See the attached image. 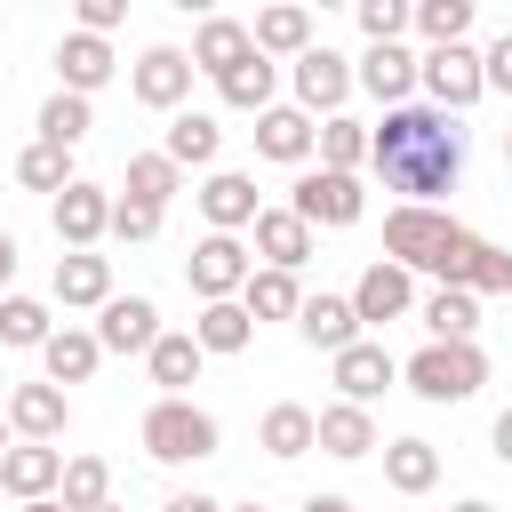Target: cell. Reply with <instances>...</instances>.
Segmentation results:
<instances>
[{"instance_id":"cell-1","label":"cell","mask_w":512,"mask_h":512,"mask_svg":"<svg viewBox=\"0 0 512 512\" xmlns=\"http://www.w3.org/2000/svg\"><path fill=\"white\" fill-rule=\"evenodd\" d=\"M368 168L384 176V192H400L408 208H432L440 192H456L464 176V128L432 104H400L368 128Z\"/></svg>"},{"instance_id":"cell-2","label":"cell","mask_w":512,"mask_h":512,"mask_svg":"<svg viewBox=\"0 0 512 512\" xmlns=\"http://www.w3.org/2000/svg\"><path fill=\"white\" fill-rule=\"evenodd\" d=\"M384 256L408 264V272H432L440 288H472V296H496L512 288V256L496 240H480L472 224H456L448 208H392L384 216Z\"/></svg>"},{"instance_id":"cell-3","label":"cell","mask_w":512,"mask_h":512,"mask_svg":"<svg viewBox=\"0 0 512 512\" xmlns=\"http://www.w3.org/2000/svg\"><path fill=\"white\" fill-rule=\"evenodd\" d=\"M400 376H408V392H416V400L456 408V400H472V392L488 384V352H480V344H424Z\"/></svg>"},{"instance_id":"cell-4","label":"cell","mask_w":512,"mask_h":512,"mask_svg":"<svg viewBox=\"0 0 512 512\" xmlns=\"http://www.w3.org/2000/svg\"><path fill=\"white\" fill-rule=\"evenodd\" d=\"M216 416L208 408H192V400H152V416H144V456L152 464H200V456H216Z\"/></svg>"},{"instance_id":"cell-5","label":"cell","mask_w":512,"mask_h":512,"mask_svg":"<svg viewBox=\"0 0 512 512\" xmlns=\"http://www.w3.org/2000/svg\"><path fill=\"white\" fill-rule=\"evenodd\" d=\"M288 208H296L312 232H344V224H360L368 192H360V176H336V168H304V176H296V192H288Z\"/></svg>"},{"instance_id":"cell-6","label":"cell","mask_w":512,"mask_h":512,"mask_svg":"<svg viewBox=\"0 0 512 512\" xmlns=\"http://www.w3.org/2000/svg\"><path fill=\"white\" fill-rule=\"evenodd\" d=\"M248 272H256V256L240 248V232H208V240L184 256V280H192L200 304H232V296L248 288Z\"/></svg>"},{"instance_id":"cell-7","label":"cell","mask_w":512,"mask_h":512,"mask_svg":"<svg viewBox=\"0 0 512 512\" xmlns=\"http://www.w3.org/2000/svg\"><path fill=\"white\" fill-rule=\"evenodd\" d=\"M424 96H432V112H472V104L488 96L480 48H432V56H424Z\"/></svg>"},{"instance_id":"cell-8","label":"cell","mask_w":512,"mask_h":512,"mask_svg":"<svg viewBox=\"0 0 512 512\" xmlns=\"http://www.w3.org/2000/svg\"><path fill=\"white\" fill-rule=\"evenodd\" d=\"M288 80H296V112H328V120H336V104L352 96L360 72H352L336 48H304V56L288 64Z\"/></svg>"},{"instance_id":"cell-9","label":"cell","mask_w":512,"mask_h":512,"mask_svg":"<svg viewBox=\"0 0 512 512\" xmlns=\"http://www.w3.org/2000/svg\"><path fill=\"white\" fill-rule=\"evenodd\" d=\"M0 488H8L16 504H48V496L64 488V448H48V440H16V448L0 456Z\"/></svg>"},{"instance_id":"cell-10","label":"cell","mask_w":512,"mask_h":512,"mask_svg":"<svg viewBox=\"0 0 512 512\" xmlns=\"http://www.w3.org/2000/svg\"><path fill=\"white\" fill-rule=\"evenodd\" d=\"M128 88H136V104H152V112H184V96H192V56H184V48H144L136 72H128Z\"/></svg>"},{"instance_id":"cell-11","label":"cell","mask_w":512,"mask_h":512,"mask_svg":"<svg viewBox=\"0 0 512 512\" xmlns=\"http://www.w3.org/2000/svg\"><path fill=\"white\" fill-rule=\"evenodd\" d=\"M352 312H360V328H368V320H400V312H416V272L392 264V256H376V264L360 272V288H352Z\"/></svg>"},{"instance_id":"cell-12","label":"cell","mask_w":512,"mask_h":512,"mask_svg":"<svg viewBox=\"0 0 512 512\" xmlns=\"http://www.w3.org/2000/svg\"><path fill=\"white\" fill-rule=\"evenodd\" d=\"M168 328H160V304L152 296H112L104 312H96V344L104 352H152Z\"/></svg>"},{"instance_id":"cell-13","label":"cell","mask_w":512,"mask_h":512,"mask_svg":"<svg viewBox=\"0 0 512 512\" xmlns=\"http://www.w3.org/2000/svg\"><path fill=\"white\" fill-rule=\"evenodd\" d=\"M256 152H264V160H288V168H304V160L320 152V128H312V112H296V104H272V112H256Z\"/></svg>"},{"instance_id":"cell-14","label":"cell","mask_w":512,"mask_h":512,"mask_svg":"<svg viewBox=\"0 0 512 512\" xmlns=\"http://www.w3.org/2000/svg\"><path fill=\"white\" fill-rule=\"evenodd\" d=\"M200 216H208V232H248L264 208H256V176H240V168H216L208 184H200Z\"/></svg>"},{"instance_id":"cell-15","label":"cell","mask_w":512,"mask_h":512,"mask_svg":"<svg viewBox=\"0 0 512 512\" xmlns=\"http://www.w3.org/2000/svg\"><path fill=\"white\" fill-rule=\"evenodd\" d=\"M104 232H112V192H104V184L56 192V240H64V248H96Z\"/></svg>"},{"instance_id":"cell-16","label":"cell","mask_w":512,"mask_h":512,"mask_svg":"<svg viewBox=\"0 0 512 512\" xmlns=\"http://www.w3.org/2000/svg\"><path fill=\"white\" fill-rule=\"evenodd\" d=\"M64 424H72V408H64V384H16L8 392V432H24V440H64Z\"/></svg>"},{"instance_id":"cell-17","label":"cell","mask_w":512,"mask_h":512,"mask_svg":"<svg viewBox=\"0 0 512 512\" xmlns=\"http://www.w3.org/2000/svg\"><path fill=\"white\" fill-rule=\"evenodd\" d=\"M248 56H256V32H248V24H232V16H208V24L192 32V72H208V80L240 72Z\"/></svg>"},{"instance_id":"cell-18","label":"cell","mask_w":512,"mask_h":512,"mask_svg":"<svg viewBox=\"0 0 512 512\" xmlns=\"http://www.w3.org/2000/svg\"><path fill=\"white\" fill-rule=\"evenodd\" d=\"M416 80H424V56H408L400 40H392V48H368V56H360V88H368V96H376L384 112H400Z\"/></svg>"},{"instance_id":"cell-19","label":"cell","mask_w":512,"mask_h":512,"mask_svg":"<svg viewBox=\"0 0 512 512\" xmlns=\"http://www.w3.org/2000/svg\"><path fill=\"white\" fill-rule=\"evenodd\" d=\"M296 336L312 344V352H344V344H360V312H352V296H304V312H296Z\"/></svg>"},{"instance_id":"cell-20","label":"cell","mask_w":512,"mask_h":512,"mask_svg":"<svg viewBox=\"0 0 512 512\" xmlns=\"http://www.w3.org/2000/svg\"><path fill=\"white\" fill-rule=\"evenodd\" d=\"M392 376H400V360H392V352H384V344H368V336H360V344H344V352H336V392H344V400H352V408H368V400H376V392H384V384H392Z\"/></svg>"},{"instance_id":"cell-21","label":"cell","mask_w":512,"mask_h":512,"mask_svg":"<svg viewBox=\"0 0 512 512\" xmlns=\"http://www.w3.org/2000/svg\"><path fill=\"white\" fill-rule=\"evenodd\" d=\"M248 232H256V256H264L272 272H296V264L312 256V224H304L296 208H264Z\"/></svg>"},{"instance_id":"cell-22","label":"cell","mask_w":512,"mask_h":512,"mask_svg":"<svg viewBox=\"0 0 512 512\" xmlns=\"http://www.w3.org/2000/svg\"><path fill=\"white\" fill-rule=\"evenodd\" d=\"M56 304H112V256H96V248H64L56 256Z\"/></svg>"},{"instance_id":"cell-23","label":"cell","mask_w":512,"mask_h":512,"mask_svg":"<svg viewBox=\"0 0 512 512\" xmlns=\"http://www.w3.org/2000/svg\"><path fill=\"white\" fill-rule=\"evenodd\" d=\"M256 448H264V456H280V464H296L304 448H320V416H312V408H296V400H280V408H264Z\"/></svg>"},{"instance_id":"cell-24","label":"cell","mask_w":512,"mask_h":512,"mask_svg":"<svg viewBox=\"0 0 512 512\" xmlns=\"http://www.w3.org/2000/svg\"><path fill=\"white\" fill-rule=\"evenodd\" d=\"M56 72H64V88H72V96H96V88L112 80V40H96V32H64Z\"/></svg>"},{"instance_id":"cell-25","label":"cell","mask_w":512,"mask_h":512,"mask_svg":"<svg viewBox=\"0 0 512 512\" xmlns=\"http://www.w3.org/2000/svg\"><path fill=\"white\" fill-rule=\"evenodd\" d=\"M96 360H104L96 328H56V336L40 344V368H48V384H88V376H96Z\"/></svg>"},{"instance_id":"cell-26","label":"cell","mask_w":512,"mask_h":512,"mask_svg":"<svg viewBox=\"0 0 512 512\" xmlns=\"http://www.w3.org/2000/svg\"><path fill=\"white\" fill-rule=\"evenodd\" d=\"M200 360H208V352H200V336H176V328L144 352V368H152L160 400H184V384H200Z\"/></svg>"},{"instance_id":"cell-27","label":"cell","mask_w":512,"mask_h":512,"mask_svg":"<svg viewBox=\"0 0 512 512\" xmlns=\"http://www.w3.org/2000/svg\"><path fill=\"white\" fill-rule=\"evenodd\" d=\"M416 312H424L432 344H472V328H480V296L472 288H432Z\"/></svg>"},{"instance_id":"cell-28","label":"cell","mask_w":512,"mask_h":512,"mask_svg":"<svg viewBox=\"0 0 512 512\" xmlns=\"http://www.w3.org/2000/svg\"><path fill=\"white\" fill-rule=\"evenodd\" d=\"M240 312L248 320H296L304 312V288H296V272H248V288H240Z\"/></svg>"},{"instance_id":"cell-29","label":"cell","mask_w":512,"mask_h":512,"mask_svg":"<svg viewBox=\"0 0 512 512\" xmlns=\"http://www.w3.org/2000/svg\"><path fill=\"white\" fill-rule=\"evenodd\" d=\"M160 152H168L176 168H208V160L224 152V128H216L208 112H176V120H168V144H160Z\"/></svg>"},{"instance_id":"cell-30","label":"cell","mask_w":512,"mask_h":512,"mask_svg":"<svg viewBox=\"0 0 512 512\" xmlns=\"http://www.w3.org/2000/svg\"><path fill=\"white\" fill-rule=\"evenodd\" d=\"M184 184V168L168 152H128V176H120V200H144V208H168V192Z\"/></svg>"},{"instance_id":"cell-31","label":"cell","mask_w":512,"mask_h":512,"mask_svg":"<svg viewBox=\"0 0 512 512\" xmlns=\"http://www.w3.org/2000/svg\"><path fill=\"white\" fill-rule=\"evenodd\" d=\"M320 448H328V456H344V464H352V456H368V448H376V416H368V408H352V400L320 408Z\"/></svg>"},{"instance_id":"cell-32","label":"cell","mask_w":512,"mask_h":512,"mask_svg":"<svg viewBox=\"0 0 512 512\" xmlns=\"http://www.w3.org/2000/svg\"><path fill=\"white\" fill-rule=\"evenodd\" d=\"M384 480H392L400 496H424V488L440 480V448H432V440H392V448H384Z\"/></svg>"},{"instance_id":"cell-33","label":"cell","mask_w":512,"mask_h":512,"mask_svg":"<svg viewBox=\"0 0 512 512\" xmlns=\"http://www.w3.org/2000/svg\"><path fill=\"white\" fill-rule=\"evenodd\" d=\"M56 504H64V512H104V504H112V472H104V456H64V488H56Z\"/></svg>"},{"instance_id":"cell-34","label":"cell","mask_w":512,"mask_h":512,"mask_svg":"<svg viewBox=\"0 0 512 512\" xmlns=\"http://www.w3.org/2000/svg\"><path fill=\"white\" fill-rule=\"evenodd\" d=\"M248 32H256V56H304L312 48V16L304 8H264Z\"/></svg>"},{"instance_id":"cell-35","label":"cell","mask_w":512,"mask_h":512,"mask_svg":"<svg viewBox=\"0 0 512 512\" xmlns=\"http://www.w3.org/2000/svg\"><path fill=\"white\" fill-rule=\"evenodd\" d=\"M272 80H280V64H272V56H248L240 72L216 80V96H224L232 112H272Z\"/></svg>"},{"instance_id":"cell-36","label":"cell","mask_w":512,"mask_h":512,"mask_svg":"<svg viewBox=\"0 0 512 512\" xmlns=\"http://www.w3.org/2000/svg\"><path fill=\"white\" fill-rule=\"evenodd\" d=\"M16 184H32V192H72L80 176H72V152H64V144H40V136H32V144L16 152Z\"/></svg>"},{"instance_id":"cell-37","label":"cell","mask_w":512,"mask_h":512,"mask_svg":"<svg viewBox=\"0 0 512 512\" xmlns=\"http://www.w3.org/2000/svg\"><path fill=\"white\" fill-rule=\"evenodd\" d=\"M192 336H200V352H248L256 320H248V312H240V296H232V304H200Z\"/></svg>"},{"instance_id":"cell-38","label":"cell","mask_w":512,"mask_h":512,"mask_svg":"<svg viewBox=\"0 0 512 512\" xmlns=\"http://www.w3.org/2000/svg\"><path fill=\"white\" fill-rule=\"evenodd\" d=\"M88 128H96V112H88V96H72V88H56V96L40 104V144H64V152H72V144H80Z\"/></svg>"},{"instance_id":"cell-39","label":"cell","mask_w":512,"mask_h":512,"mask_svg":"<svg viewBox=\"0 0 512 512\" xmlns=\"http://www.w3.org/2000/svg\"><path fill=\"white\" fill-rule=\"evenodd\" d=\"M56 328H48V304L40 296H0V344H16V352H40Z\"/></svg>"},{"instance_id":"cell-40","label":"cell","mask_w":512,"mask_h":512,"mask_svg":"<svg viewBox=\"0 0 512 512\" xmlns=\"http://www.w3.org/2000/svg\"><path fill=\"white\" fill-rule=\"evenodd\" d=\"M416 32H424L432 48H464V32H472V0H416Z\"/></svg>"},{"instance_id":"cell-41","label":"cell","mask_w":512,"mask_h":512,"mask_svg":"<svg viewBox=\"0 0 512 512\" xmlns=\"http://www.w3.org/2000/svg\"><path fill=\"white\" fill-rule=\"evenodd\" d=\"M360 160H368V128H360V120H344V112H336V120H320V168L352 176Z\"/></svg>"},{"instance_id":"cell-42","label":"cell","mask_w":512,"mask_h":512,"mask_svg":"<svg viewBox=\"0 0 512 512\" xmlns=\"http://www.w3.org/2000/svg\"><path fill=\"white\" fill-rule=\"evenodd\" d=\"M408 24H416L408 0H360V32H368V48H392Z\"/></svg>"},{"instance_id":"cell-43","label":"cell","mask_w":512,"mask_h":512,"mask_svg":"<svg viewBox=\"0 0 512 512\" xmlns=\"http://www.w3.org/2000/svg\"><path fill=\"white\" fill-rule=\"evenodd\" d=\"M160 232V208H144V200H112V240H152Z\"/></svg>"},{"instance_id":"cell-44","label":"cell","mask_w":512,"mask_h":512,"mask_svg":"<svg viewBox=\"0 0 512 512\" xmlns=\"http://www.w3.org/2000/svg\"><path fill=\"white\" fill-rule=\"evenodd\" d=\"M480 72H488V88H504V96H512V32H496V40L480 48Z\"/></svg>"},{"instance_id":"cell-45","label":"cell","mask_w":512,"mask_h":512,"mask_svg":"<svg viewBox=\"0 0 512 512\" xmlns=\"http://www.w3.org/2000/svg\"><path fill=\"white\" fill-rule=\"evenodd\" d=\"M120 16H128V0H80V32H96V40H104Z\"/></svg>"},{"instance_id":"cell-46","label":"cell","mask_w":512,"mask_h":512,"mask_svg":"<svg viewBox=\"0 0 512 512\" xmlns=\"http://www.w3.org/2000/svg\"><path fill=\"white\" fill-rule=\"evenodd\" d=\"M160 512H224V504H216V496H200V488H192V496H168V504H160Z\"/></svg>"},{"instance_id":"cell-47","label":"cell","mask_w":512,"mask_h":512,"mask_svg":"<svg viewBox=\"0 0 512 512\" xmlns=\"http://www.w3.org/2000/svg\"><path fill=\"white\" fill-rule=\"evenodd\" d=\"M488 440H496V456H504V464H512V408H504V416H496V432H488Z\"/></svg>"},{"instance_id":"cell-48","label":"cell","mask_w":512,"mask_h":512,"mask_svg":"<svg viewBox=\"0 0 512 512\" xmlns=\"http://www.w3.org/2000/svg\"><path fill=\"white\" fill-rule=\"evenodd\" d=\"M296 512H352V504H344V496H304Z\"/></svg>"},{"instance_id":"cell-49","label":"cell","mask_w":512,"mask_h":512,"mask_svg":"<svg viewBox=\"0 0 512 512\" xmlns=\"http://www.w3.org/2000/svg\"><path fill=\"white\" fill-rule=\"evenodd\" d=\"M8 272H16V240L0 232V296H8Z\"/></svg>"},{"instance_id":"cell-50","label":"cell","mask_w":512,"mask_h":512,"mask_svg":"<svg viewBox=\"0 0 512 512\" xmlns=\"http://www.w3.org/2000/svg\"><path fill=\"white\" fill-rule=\"evenodd\" d=\"M448 512H496V504H480V496H464V504H448Z\"/></svg>"},{"instance_id":"cell-51","label":"cell","mask_w":512,"mask_h":512,"mask_svg":"<svg viewBox=\"0 0 512 512\" xmlns=\"http://www.w3.org/2000/svg\"><path fill=\"white\" fill-rule=\"evenodd\" d=\"M8 448H16V440H8V416H0V456H8Z\"/></svg>"},{"instance_id":"cell-52","label":"cell","mask_w":512,"mask_h":512,"mask_svg":"<svg viewBox=\"0 0 512 512\" xmlns=\"http://www.w3.org/2000/svg\"><path fill=\"white\" fill-rule=\"evenodd\" d=\"M24 512H64V504H56V496H48V504H24Z\"/></svg>"},{"instance_id":"cell-53","label":"cell","mask_w":512,"mask_h":512,"mask_svg":"<svg viewBox=\"0 0 512 512\" xmlns=\"http://www.w3.org/2000/svg\"><path fill=\"white\" fill-rule=\"evenodd\" d=\"M504 168H512V128H504Z\"/></svg>"},{"instance_id":"cell-54","label":"cell","mask_w":512,"mask_h":512,"mask_svg":"<svg viewBox=\"0 0 512 512\" xmlns=\"http://www.w3.org/2000/svg\"><path fill=\"white\" fill-rule=\"evenodd\" d=\"M232 512H264V504H232Z\"/></svg>"},{"instance_id":"cell-55","label":"cell","mask_w":512,"mask_h":512,"mask_svg":"<svg viewBox=\"0 0 512 512\" xmlns=\"http://www.w3.org/2000/svg\"><path fill=\"white\" fill-rule=\"evenodd\" d=\"M104 512H120V504H104Z\"/></svg>"}]
</instances>
